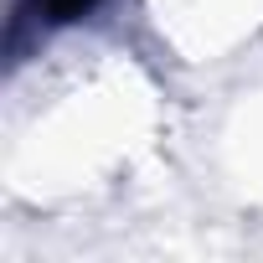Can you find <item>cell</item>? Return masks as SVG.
Segmentation results:
<instances>
[{
  "instance_id": "obj_1",
  "label": "cell",
  "mask_w": 263,
  "mask_h": 263,
  "mask_svg": "<svg viewBox=\"0 0 263 263\" xmlns=\"http://www.w3.org/2000/svg\"><path fill=\"white\" fill-rule=\"evenodd\" d=\"M42 6H47L57 21H72L78 11H88V6H93V0H42Z\"/></svg>"
}]
</instances>
